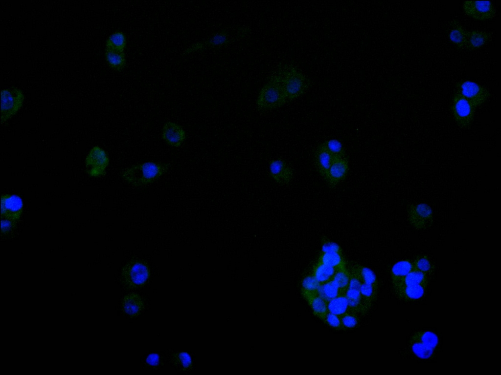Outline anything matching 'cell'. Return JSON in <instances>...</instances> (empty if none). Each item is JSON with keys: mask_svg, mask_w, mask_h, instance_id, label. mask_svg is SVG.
I'll use <instances>...</instances> for the list:
<instances>
[{"mask_svg": "<svg viewBox=\"0 0 501 375\" xmlns=\"http://www.w3.org/2000/svg\"><path fill=\"white\" fill-rule=\"evenodd\" d=\"M170 165L167 163L145 162L125 169L121 176L124 181L136 187L151 184L165 173Z\"/></svg>", "mask_w": 501, "mask_h": 375, "instance_id": "6da1fadb", "label": "cell"}, {"mask_svg": "<svg viewBox=\"0 0 501 375\" xmlns=\"http://www.w3.org/2000/svg\"><path fill=\"white\" fill-rule=\"evenodd\" d=\"M287 102L280 77L275 70L259 93L256 100L257 108L262 111H268L279 107Z\"/></svg>", "mask_w": 501, "mask_h": 375, "instance_id": "7a4b0ae2", "label": "cell"}, {"mask_svg": "<svg viewBox=\"0 0 501 375\" xmlns=\"http://www.w3.org/2000/svg\"><path fill=\"white\" fill-rule=\"evenodd\" d=\"M276 70L280 77L288 101L299 97L309 87V80L295 65L282 64Z\"/></svg>", "mask_w": 501, "mask_h": 375, "instance_id": "3957f363", "label": "cell"}, {"mask_svg": "<svg viewBox=\"0 0 501 375\" xmlns=\"http://www.w3.org/2000/svg\"><path fill=\"white\" fill-rule=\"evenodd\" d=\"M476 107L468 100L455 92L453 97L451 111L454 118L462 128L469 127L473 122Z\"/></svg>", "mask_w": 501, "mask_h": 375, "instance_id": "277c9868", "label": "cell"}, {"mask_svg": "<svg viewBox=\"0 0 501 375\" xmlns=\"http://www.w3.org/2000/svg\"><path fill=\"white\" fill-rule=\"evenodd\" d=\"M150 274V270L147 264L137 260L128 262L121 271L123 281L131 287H137L144 285L148 279Z\"/></svg>", "mask_w": 501, "mask_h": 375, "instance_id": "5b68a950", "label": "cell"}, {"mask_svg": "<svg viewBox=\"0 0 501 375\" xmlns=\"http://www.w3.org/2000/svg\"><path fill=\"white\" fill-rule=\"evenodd\" d=\"M24 96L19 88L12 86L1 91V123H4L21 108Z\"/></svg>", "mask_w": 501, "mask_h": 375, "instance_id": "8992f818", "label": "cell"}, {"mask_svg": "<svg viewBox=\"0 0 501 375\" xmlns=\"http://www.w3.org/2000/svg\"><path fill=\"white\" fill-rule=\"evenodd\" d=\"M476 108L484 103L490 95L489 90L482 85L471 81H462L456 85V92Z\"/></svg>", "mask_w": 501, "mask_h": 375, "instance_id": "52a82bcc", "label": "cell"}, {"mask_svg": "<svg viewBox=\"0 0 501 375\" xmlns=\"http://www.w3.org/2000/svg\"><path fill=\"white\" fill-rule=\"evenodd\" d=\"M465 14L478 21H486L494 18L496 9L490 1L465 0L462 4Z\"/></svg>", "mask_w": 501, "mask_h": 375, "instance_id": "ba28073f", "label": "cell"}, {"mask_svg": "<svg viewBox=\"0 0 501 375\" xmlns=\"http://www.w3.org/2000/svg\"><path fill=\"white\" fill-rule=\"evenodd\" d=\"M109 163L106 151L101 147L95 146L89 152L86 158L88 172L93 177L100 176L105 172Z\"/></svg>", "mask_w": 501, "mask_h": 375, "instance_id": "9c48e42d", "label": "cell"}, {"mask_svg": "<svg viewBox=\"0 0 501 375\" xmlns=\"http://www.w3.org/2000/svg\"><path fill=\"white\" fill-rule=\"evenodd\" d=\"M410 223L416 229L422 230L433 222V212L431 207L425 203L411 205L408 211Z\"/></svg>", "mask_w": 501, "mask_h": 375, "instance_id": "30bf717a", "label": "cell"}, {"mask_svg": "<svg viewBox=\"0 0 501 375\" xmlns=\"http://www.w3.org/2000/svg\"><path fill=\"white\" fill-rule=\"evenodd\" d=\"M23 209L22 198L15 194H3L1 196V215L4 218L15 222L21 218Z\"/></svg>", "mask_w": 501, "mask_h": 375, "instance_id": "8fae6325", "label": "cell"}, {"mask_svg": "<svg viewBox=\"0 0 501 375\" xmlns=\"http://www.w3.org/2000/svg\"><path fill=\"white\" fill-rule=\"evenodd\" d=\"M269 169L272 178L280 185L288 184L293 178L292 168L283 159H275L271 160Z\"/></svg>", "mask_w": 501, "mask_h": 375, "instance_id": "7c38bea8", "label": "cell"}, {"mask_svg": "<svg viewBox=\"0 0 501 375\" xmlns=\"http://www.w3.org/2000/svg\"><path fill=\"white\" fill-rule=\"evenodd\" d=\"M186 134L182 126L173 122H167L163 126L162 138L169 146L179 147L186 138Z\"/></svg>", "mask_w": 501, "mask_h": 375, "instance_id": "4fadbf2b", "label": "cell"}, {"mask_svg": "<svg viewBox=\"0 0 501 375\" xmlns=\"http://www.w3.org/2000/svg\"><path fill=\"white\" fill-rule=\"evenodd\" d=\"M230 32L227 30H223L215 34L211 38L202 42L196 43L185 51V53L200 51L208 47L222 46L228 44L236 38H233Z\"/></svg>", "mask_w": 501, "mask_h": 375, "instance_id": "5bb4252c", "label": "cell"}, {"mask_svg": "<svg viewBox=\"0 0 501 375\" xmlns=\"http://www.w3.org/2000/svg\"><path fill=\"white\" fill-rule=\"evenodd\" d=\"M348 170V162L344 157L334 158L325 178L335 186L345 178Z\"/></svg>", "mask_w": 501, "mask_h": 375, "instance_id": "9a60e30c", "label": "cell"}, {"mask_svg": "<svg viewBox=\"0 0 501 375\" xmlns=\"http://www.w3.org/2000/svg\"><path fill=\"white\" fill-rule=\"evenodd\" d=\"M413 270L412 262L404 260L395 263L391 270V278L395 290L397 289L406 276Z\"/></svg>", "mask_w": 501, "mask_h": 375, "instance_id": "2e32d148", "label": "cell"}, {"mask_svg": "<svg viewBox=\"0 0 501 375\" xmlns=\"http://www.w3.org/2000/svg\"><path fill=\"white\" fill-rule=\"evenodd\" d=\"M334 157L326 149L322 144L317 148L315 153L316 163L320 174L325 177L333 162Z\"/></svg>", "mask_w": 501, "mask_h": 375, "instance_id": "e0dca14e", "label": "cell"}, {"mask_svg": "<svg viewBox=\"0 0 501 375\" xmlns=\"http://www.w3.org/2000/svg\"><path fill=\"white\" fill-rule=\"evenodd\" d=\"M122 303L124 311L131 316L138 314L144 306L141 297L136 293H131L125 296Z\"/></svg>", "mask_w": 501, "mask_h": 375, "instance_id": "ac0fdd59", "label": "cell"}, {"mask_svg": "<svg viewBox=\"0 0 501 375\" xmlns=\"http://www.w3.org/2000/svg\"><path fill=\"white\" fill-rule=\"evenodd\" d=\"M104 56L109 66L116 71H121L126 65V57L124 52H120L105 48Z\"/></svg>", "mask_w": 501, "mask_h": 375, "instance_id": "d6986e66", "label": "cell"}, {"mask_svg": "<svg viewBox=\"0 0 501 375\" xmlns=\"http://www.w3.org/2000/svg\"><path fill=\"white\" fill-rule=\"evenodd\" d=\"M491 34L485 31L473 30L468 31L466 48L478 49L485 44L490 39Z\"/></svg>", "mask_w": 501, "mask_h": 375, "instance_id": "ffe728a7", "label": "cell"}, {"mask_svg": "<svg viewBox=\"0 0 501 375\" xmlns=\"http://www.w3.org/2000/svg\"><path fill=\"white\" fill-rule=\"evenodd\" d=\"M336 270L333 267L318 261L313 268L312 275L321 285L332 280Z\"/></svg>", "mask_w": 501, "mask_h": 375, "instance_id": "44dd1931", "label": "cell"}, {"mask_svg": "<svg viewBox=\"0 0 501 375\" xmlns=\"http://www.w3.org/2000/svg\"><path fill=\"white\" fill-rule=\"evenodd\" d=\"M304 298L310 306L314 315L323 320L328 312L327 302L319 294Z\"/></svg>", "mask_w": 501, "mask_h": 375, "instance_id": "7402d4cb", "label": "cell"}, {"mask_svg": "<svg viewBox=\"0 0 501 375\" xmlns=\"http://www.w3.org/2000/svg\"><path fill=\"white\" fill-rule=\"evenodd\" d=\"M378 288L370 284L362 283L360 289L364 313L367 312L371 308L375 298Z\"/></svg>", "mask_w": 501, "mask_h": 375, "instance_id": "603a6c76", "label": "cell"}, {"mask_svg": "<svg viewBox=\"0 0 501 375\" xmlns=\"http://www.w3.org/2000/svg\"><path fill=\"white\" fill-rule=\"evenodd\" d=\"M127 44V37L122 31H116L107 38L105 43L106 48L124 52Z\"/></svg>", "mask_w": 501, "mask_h": 375, "instance_id": "cb8c5ba5", "label": "cell"}, {"mask_svg": "<svg viewBox=\"0 0 501 375\" xmlns=\"http://www.w3.org/2000/svg\"><path fill=\"white\" fill-rule=\"evenodd\" d=\"M328 311L339 316L349 312L348 302L345 294H341L327 302Z\"/></svg>", "mask_w": 501, "mask_h": 375, "instance_id": "d4e9b609", "label": "cell"}, {"mask_svg": "<svg viewBox=\"0 0 501 375\" xmlns=\"http://www.w3.org/2000/svg\"><path fill=\"white\" fill-rule=\"evenodd\" d=\"M468 31L460 24L455 25L448 35L450 41L457 48H466Z\"/></svg>", "mask_w": 501, "mask_h": 375, "instance_id": "484cf974", "label": "cell"}, {"mask_svg": "<svg viewBox=\"0 0 501 375\" xmlns=\"http://www.w3.org/2000/svg\"><path fill=\"white\" fill-rule=\"evenodd\" d=\"M426 287L420 285L403 287L395 291L399 296L406 299L414 300L421 298L425 293Z\"/></svg>", "mask_w": 501, "mask_h": 375, "instance_id": "4316f807", "label": "cell"}, {"mask_svg": "<svg viewBox=\"0 0 501 375\" xmlns=\"http://www.w3.org/2000/svg\"><path fill=\"white\" fill-rule=\"evenodd\" d=\"M318 261L336 269L346 267L342 252H321Z\"/></svg>", "mask_w": 501, "mask_h": 375, "instance_id": "83f0119b", "label": "cell"}, {"mask_svg": "<svg viewBox=\"0 0 501 375\" xmlns=\"http://www.w3.org/2000/svg\"><path fill=\"white\" fill-rule=\"evenodd\" d=\"M428 275L417 270H413L404 278L399 287L396 290L407 286L420 285L427 287Z\"/></svg>", "mask_w": 501, "mask_h": 375, "instance_id": "f1b7e54d", "label": "cell"}, {"mask_svg": "<svg viewBox=\"0 0 501 375\" xmlns=\"http://www.w3.org/2000/svg\"><path fill=\"white\" fill-rule=\"evenodd\" d=\"M411 340L418 341L434 350L438 344L437 335L430 331L417 332L411 336Z\"/></svg>", "mask_w": 501, "mask_h": 375, "instance_id": "f546056e", "label": "cell"}, {"mask_svg": "<svg viewBox=\"0 0 501 375\" xmlns=\"http://www.w3.org/2000/svg\"><path fill=\"white\" fill-rule=\"evenodd\" d=\"M362 283L370 284L378 288V281L374 273L369 268L360 265L352 267Z\"/></svg>", "mask_w": 501, "mask_h": 375, "instance_id": "4dcf8cb0", "label": "cell"}, {"mask_svg": "<svg viewBox=\"0 0 501 375\" xmlns=\"http://www.w3.org/2000/svg\"><path fill=\"white\" fill-rule=\"evenodd\" d=\"M349 279V271L345 267L337 269L332 280L341 293L345 294L348 287Z\"/></svg>", "mask_w": 501, "mask_h": 375, "instance_id": "1f68e13d", "label": "cell"}, {"mask_svg": "<svg viewBox=\"0 0 501 375\" xmlns=\"http://www.w3.org/2000/svg\"><path fill=\"white\" fill-rule=\"evenodd\" d=\"M318 294L327 302L342 293L332 280L320 285Z\"/></svg>", "mask_w": 501, "mask_h": 375, "instance_id": "d6a6232c", "label": "cell"}, {"mask_svg": "<svg viewBox=\"0 0 501 375\" xmlns=\"http://www.w3.org/2000/svg\"><path fill=\"white\" fill-rule=\"evenodd\" d=\"M319 283L312 274L306 276L302 280L301 292L304 297L318 294Z\"/></svg>", "mask_w": 501, "mask_h": 375, "instance_id": "836d02e7", "label": "cell"}, {"mask_svg": "<svg viewBox=\"0 0 501 375\" xmlns=\"http://www.w3.org/2000/svg\"><path fill=\"white\" fill-rule=\"evenodd\" d=\"M411 349L413 353L422 359H428L433 354L434 349L416 341L411 340Z\"/></svg>", "mask_w": 501, "mask_h": 375, "instance_id": "e575fe53", "label": "cell"}, {"mask_svg": "<svg viewBox=\"0 0 501 375\" xmlns=\"http://www.w3.org/2000/svg\"><path fill=\"white\" fill-rule=\"evenodd\" d=\"M322 145L334 158L344 157L345 151L339 141L335 139L328 140L324 142Z\"/></svg>", "mask_w": 501, "mask_h": 375, "instance_id": "d590c367", "label": "cell"}, {"mask_svg": "<svg viewBox=\"0 0 501 375\" xmlns=\"http://www.w3.org/2000/svg\"><path fill=\"white\" fill-rule=\"evenodd\" d=\"M413 270L421 271L427 275L430 274L433 269V266L428 256L423 255L417 257L412 262Z\"/></svg>", "mask_w": 501, "mask_h": 375, "instance_id": "8d00e7d4", "label": "cell"}, {"mask_svg": "<svg viewBox=\"0 0 501 375\" xmlns=\"http://www.w3.org/2000/svg\"><path fill=\"white\" fill-rule=\"evenodd\" d=\"M343 329H353L358 324V318L357 314L348 312L340 316Z\"/></svg>", "mask_w": 501, "mask_h": 375, "instance_id": "74e56055", "label": "cell"}, {"mask_svg": "<svg viewBox=\"0 0 501 375\" xmlns=\"http://www.w3.org/2000/svg\"><path fill=\"white\" fill-rule=\"evenodd\" d=\"M323 321L332 328L339 330L343 329L340 316L328 312Z\"/></svg>", "mask_w": 501, "mask_h": 375, "instance_id": "f35d334b", "label": "cell"}, {"mask_svg": "<svg viewBox=\"0 0 501 375\" xmlns=\"http://www.w3.org/2000/svg\"><path fill=\"white\" fill-rule=\"evenodd\" d=\"M176 361L184 368H188L192 364L191 358L186 352H180L176 355Z\"/></svg>", "mask_w": 501, "mask_h": 375, "instance_id": "ab89813d", "label": "cell"}, {"mask_svg": "<svg viewBox=\"0 0 501 375\" xmlns=\"http://www.w3.org/2000/svg\"><path fill=\"white\" fill-rule=\"evenodd\" d=\"M342 252L341 248L336 244L331 242H325L322 247L321 252Z\"/></svg>", "mask_w": 501, "mask_h": 375, "instance_id": "60d3db41", "label": "cell"}, {"mask_svg": "<svg viewBox=\"0 0 501 375\" xmlns=\"http://www.w3.org/2000/svg\"><path fill=\"white\" fill-rule=\"evenodd\" d=\"M13 221L7 219H2L1 221V232L5 233L8 232L14 224Z\"/></svg>", "mask_w": 501, "mask_h": 375, "instance_id": "b9f144b4", "label": "cell"}, {"mask_svg": "<svg viewBox=\"0 0 501 375\" xmlns=\"http://www.w3.org/2000/svg\"><path fill=\"white\" fill-rule=\"evenodd\" d=\"M146 361L152 366L157 365L159 362V356L156 354H151L147 356Z\"/></svg>", "mask_w": 501, "mask_h": 375, "instance_id": "7bdbcfd3", "label": "cell"}]
</instances>
